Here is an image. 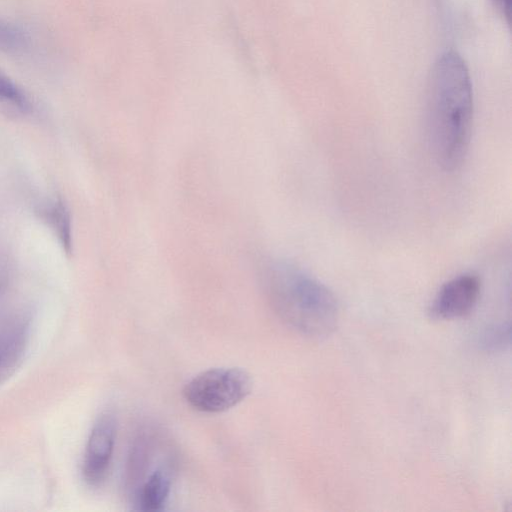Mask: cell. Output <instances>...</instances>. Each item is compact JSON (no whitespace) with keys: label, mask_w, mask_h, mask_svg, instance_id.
I'll return each instance as SVG.
<instances>
[{"label":"cell","mask_w":512,"mask_h":512,"mask_svg":"<svg viewBox=\"0 0 512 512\" xmlns=\"http://www.w3.org/2000/svg\"><path fill=\"white\" fill-rule=\"evenodd\" d=\"M425 104L433 158L444 171L457 170L469 149L474 110L469 70L457 52L446 51L434 62Z\"/></svg>","instance_id":"6da1fadb"},{"label":"cell","mask_w":512,"mask_h":512,"mask_svg":"<svg viewBox=\"0 0 512 512\" xmlns=\"http://www.w3.org/2000/svg\"><path fill=\"white\" fill-rule=\"evenodd\" d=\"M260 278L269 305L295 331L320 338L337 327L339 309L334 294L301 268L269 261L262 265Z\"/></svg>","instance_id":"7a4b0ae2"},{"label":"cell","mask_w":512,"mask_h":512,"mask_svg":"<svg viewBox=\"0 0 512 512\" xmlns=\"http://www.w3.org/2000/svg\"><path fill=\"white\" fill-rule=\"evenodd\" d=\"M250 374L237 367H218L205 370L194 376L184 387L186 402L204 413L226 411L251 392Z\"/></svg>","instance_id":"3957f363"},{"label":"cell","mask_w":512,"mask_h":512,"mask_svg":"<svg viewBox=\"0 0 512 512\" xmlns=\"http://www.w3.org/2000/svg\"><path fill=\"white\" fill-rule=\"evenodd\" d=\"M117 419L111 410L103 411L94 422L85 446L81 473L92 488L105 481L115 446Z\"/></svg>","instance_id":"277c9868"},{"label":"cell","mask_w":512,"mask_h":512,"mask_svg":"<svg viewBox=\"0 0 512 512\" xmlns=\"http://www.w3.org/2000/svg\"><path fill=\"white\" fill-rule=\"evenodd\" d=\"M32 330L31 315L23 309L0 313V385L20 367Z\"/></svg>","instance_id":"5b68a950"},{"label":"cell","mask_w":512,"mask_h":512,"mask_svg":"<svg viewBox=\"0 0 512 512\" xmlns=\"http://www.w3.org/2000/svg\"><path fill=\"white\" fill-rule=\"evenodd\" d=\"M481 289V282L473 273H462L445 282L429 309L431 318L451 320L469 314L475 307Z\"/></svg>","instance_id":"8992f818"},{"label":"cell","mask_w":512,"mask_h":512,"mask_svg":"<svg viewBox=\"0 0 512 512\" xmlns=\"http://www.w3.org/2000/svg\"><path fill=\"white\" fill-rule=\"evenodd\" d=\"M171 474L158 466L134 489V505L141 511H159L167 502L171 490Z\"/></svg>","instance_id":"52a82bcc"},{"label":"cell","mask_w":512,"mask_h":512,"mask_svg":"<svg viewBox=\"0 0 512 512\" xmlns=\"http://www.w3.org/2000/svg\"><path fill=\"white\" fill-rule=\"evenodd\" d=\"M45 218L49 221L56 234L58 235L64 249L71 251V224L70 216L66 206L61 201H56L53 205L44 210Z\"/></svg>","instance_id":"ba28073f"},{"label":"cell","mask_w":512,"mask_h":512,"mask_svg":"<svg viewBox=\"0 0 512 512\" xmlns=\"http://www.w3.org/2000/svg\"><path fill=\"white\" fill-rule=\"evenodd\" d=\"M0 102L26 112L31 109L27 94L0 70Z\"/></svg>","instance_id":"9c48e42d"},{"label":"cell","mask_w":512,"mask_h":512,"mask_svg":"<svg viewBox=\"0 0 512 512\" xmlns=\"http://www.w3.org/2000/svg\"><path fill=\"white\" fill-rule=\"evenodd\" d=\"M27 45V38L18 27L0 20V50L18 52Z\"/></svg>","instance_id":"30bf717a"},{"label":"cell","mask_w":512,"mask_h":512,"mask_svg":"<svg viewBox=\"0 0 512 512\" xmlns=\"http://www.w3.org/2000/svg\"><path fill=\"white\" fill-rule=\"evenodd\" d=\"M509 324H498L486 329L483 335L482 344L487 350L497 351L504 349L509 344Z\"/></svg>","instance_id":"8fae6325"},{"label":"cell","mask_w":512,"mask_h":512,"mask_svg":"<svg viewBox=\"0 0 512 512\" xmlns=\"http://www.w3.org/2000/svg\"><path fill=\"white\" fill-rule=\"evenodd\" d=\"M495 8L510 23L511 18V0H491Z\"/></svg>","instance_id":"7c38bea8"}]
</instances>
